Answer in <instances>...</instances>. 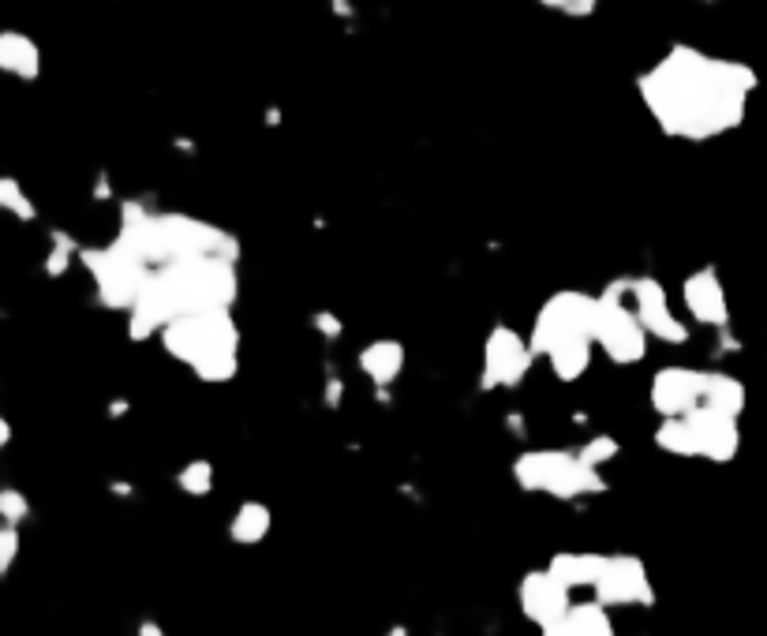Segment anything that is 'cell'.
<instances>
[{"label": "cell", "mask_w": 767, "mask_h": 636, "mask_svg": "<svg viewBox=\"0 0 767 636\" xmlns=\"http://www.w3.org/2000/svg\"><path fill=\"white\" fill-rule=\"evenodd\" d=\"M756 87L760 76L753 64L708 57L697 46H670L667 57L637 79V95L656 128L685 142H708L741 128Z\"/></svg>", "instance_id": "6da1fadb"}, {"label": "cell", "mask_w": 767, "mask_h": 636, "mask_svg": "<svg viewBox=\"0 0 767 636\" xmlns=\"http://www.w3.org/2000/svg\"><path fill=\"white\" fill-rule=\"evenodd\" d=\"M240 300V270L229 259H188L150 274L139 304L128 311V337L136 345L161 337L166 326L188 315L232 311Z\"/></svg>", "instance_id": "7a4b0ae2"}, {"label": "cell", "mask_w": 767, "mask_h": 636, "mask_svg": "<svg viewBox=\"0 0 767 636\" xmlns=\"http://www.w3.org/2000/svg\"><path fill=\"white\" fill-rule=\"evenodd\" d=\"M112 240H120L142 266L161 270L188 259H229L240 262V240L229 229L213 221H202L196 213L180 210H150L142 199L120 202V229Z\"/></svg>", "instance_id": "3957f363"}, {"label": "cell", "mask_w": 767, "mask_h": 636, "mask_svg": "<svg viewBox=\"0 0 767 636\" xmlns=\"http://www.w3.org/2000/svg\"><path fill=\"white\" fill-rule=\"evenodd\" d=\"M161 348L169 360L191 367L207 386H225L240 375V326L232 311L177 318L161 334Z\"/></svg>", "instance_id": "277c9868"}, {"label": "cell", "mask_w": 767, "mask_h": 636, "mask_svg": "<svg viewBox=\"0 0 767 636\" xmlns=\"http://www.w3.org/2000/svg\"><path fill=\"white\" fill-rule=\"evenodd\" d=\"M514 479L525 495H547L558 501L599 498L610 490L596 468L580 465L577 449H525L514 460Z\"/></svg>", "instance_id": "5b68a950"}, {"label": "cell", "mask_w": 767, "mask_h": 636, "mask_svg": "<svg viewBox=\"0 0 767 636\" xmlns=\"http://www.w3.org/2000/svg\"><path fill=\"white\" fill-rule=\"evenodd\" d=\"M79 262L87 266V274L94 277L98 304L109 311H131L139 304L142 289L150 285V266H142L120 240H109L101 248H83Z\"/></svg>", "instance_id": "8992f818"}, {"label": "cell", "mask_w": 767, "mask_h": 636, "mask_svg": "<svg viewBox=\"0 0 767 636\" xmlns=\"http://www.w3.org/2000/svg\"><path fill=\"white\" fill-rule=\"evenodd\" d=\"M596 318H599V296H588L580 289H561L539 307L536 322H531L528 348L531 356H547L561 341H596Z\"/></svg>", "instance_id": "52a82bcc"}, {"label": "cell", "mask_w": 767, "mask_h": 636, "mask_svg": "<svg viewBox=\"0 0 767 636\" xmlns=\"http://www.w3.org/2000/svg\"><path fill=\"white\" fill-rule=\"evenodd\" d=\"M629 296V277H618L599 292V318H596V345L610 364L632 367L648 356V330L640 326Z\"/></svg>", "instance_id": "ba28073f"}, {"label": "cell", "mask_w": 767, "mask_h": 636, "mask_svg": "<svg viewBox=\"0 0 767 636\" xmlns=\"http://www.w3.org/2000/svg\"><path fill=\"white\" fill-rule=\"evenodd\" d=\"M531 364H536V356L528 348V337L517 334L514 326L498 322L484 341V378H479V389H487V394L490 389H517L528 378Z\"/></svg>", "instance_id": "9c48e42d"}, {"label": "cell", "mask_w": 767, "mask_h": 636, "mask_svg": "<svg viewBox=\"0 0 767 636\" xmlns=\"http://www.w3.org/2000/svg\"><path fill=\"white\" fill-rule=\"evenodd\" d=\"M599 607H656V584L637 554H607L596 580Z\"/></svg>", "instance_id": "30bf717a"}, {"label": "cell", "mask_w": 767, "mask_h": 636, "mask_svg": "<svg viewBox=\"0 0 767 636\" xmlns=\"http://www.w3.org/2000/svg\"><path fill=\"white\" fill-rule=\"evenodd\" d=\"M704 397H708V371L704 367H681V364H670L656 371L648 389V401L663 419H685L689 413L704 408Z\"/></svg>", "instance_id": "8fae6325"}, {"label": "cell", "mask_w": 767, "mask_h": 636, "mask_svg": "<svg viewBox=\"0 0 767 636\" xmlns=\"http://www.w3.org/2000/svg\"><path fill=\"white\" fill-rule=\"evenodd\" d=\"M629 300H632V311L640 318V326L648 330V337H656L663 345L689 341V326L674 315L670 296L663 289L659 277H629Z\"/></svg>", "instance_id": "7c38bea8"}, {"label": "cell", "mask_w": 767, "mask_h": 636, "mask_svg": "<svg viewBox=\"0 0 767 636\" xmlns=\"http://www.w3.org/2000/svg\"><path fill=\"white\" fill-rule=\"evenodd\" d=\"M517 603H520V614H525L539 633H547L566 622V614L572 610V592L561 588L547 569H531L520 577Z\"/></svg>", "instance_id": "4fadbf2b"}, {"label": "cell", "mask_w": 767, "mask_h": 636, "mask_svg": "<svg viewBox=\"0 0 767 636\" xmlns=\"http://www.w3.org/2000/svg\"><path fill=\"white\" fill-rule=\"evenodd\" d=\"M681 300L685 311L697 318L700 326H711V330H730V300H726L723 277L715 266H700L681 281Z\"/></svg>", "instance_id": "5bb4252c"}, {"label": "cell", "mask_w": 767, "mask_h": 636, "mask_svg": "<svg viewBox=\"0 0 767 636\" xmlns=\"http://www.w3.org/2000/svg\"><path fill=\"white\" fill-rule=\"evenodd\" d=\"M685 424L693 427L697 438V457L711 460V465H730L741 449V427L734 416H723L715 408H697L685 416Z\"/></svg>", "instance_id": "9a60e30c"}, {"label": "cell", "mask_w": 767, "mask_h": 636, "mask_svg": "<svg viewBox=\"0 0 767 636\" xmlns=\"http://www.w3.org/2000/svg\"><path fill=\"white\" fill-rule=\"evenodd\" d=\"M0 71L23 83H34L42 76V49L34 38L19 34V30H0Z\"/></svg>", "instance_id": "2e32d148"}, {"label": "cell", "mask_w": 767, "mask_h": 636, "mask_svg": "<svg viewBox=\"0 0 767 636\" xmlns=\"http://www.w3.org/2000/svg\"><path fill=\"white\" fill-rule=\"evenodd\" d=\"M356 364H360V371L375 382V389H386L405 371V345L394 341V337H378V341L360 348Z\"/></svg>", "instance_id": "e0dca14e"}, {"label": "cell", "mask_w": 767, "mask_h": 636, "mask_svg": "<svg viewBox=\"0 0 767 636\" xmlns=\"http://www.w3.org/2000/svg\"><path fill=\"white\" fill-rule=\"evenodd\" d=\"M602 558L607 554H588V550H561L547 562V573L555 577L566 592L577 588H596L599 573H602Z\"/></svg>", "instance_id": "ac0fdd59"}, {"label": "cell", "mask_w": 767, "mask_h": 636, "mask_svg": "<svg viewBox=\"0 0 767 636\" xmlns=\"http://www.w3.org/2000/svg\"><path fill=\"white\" fill-rule=\"evenodd\" d=\"M273 528V509L266 501H243L229 520V539L237 547H259Z\"/></svg>", "instance_id": "d6986e66"}, {"label": "cell", "mask_w": 767, "mask_h": 636, "mask_svg": "<svg viewBox=\"0 0 767 636\" xmlns=\"http://www.w3.org/2000/svg\"><path fill=\"white\" fill-rule=\"evenodd\" d=\"M558 636H618L614 633V622L607 607H599L596 599L591 603H572V610L566 614V622L555 629Z\"/></svg>", "instance_id": "ffe728a7"}, {"label": "cell", "mask_w": 767, "mask_h": 636, "mask_svg": "<svg viewBox=\"0 0 767 636\" xmlns=\"http://www.w3.org/2000/svg\"><path fill=\"white\" fill-rule=\"evenodd\" d=\"M745 401H749V394H745V386L738 378L726 371H708V397H704V408H715V413H723V416L741 419Z\"/></svg>", "instance_id": "44dd1931"}, {"label": "cell", "mask_w": 767, "mask_h": 636, "mask_svg": "<svg viewBox=\"0 0 767 636\" xmlns=\"http://www.w3.org/2000/svg\"><path fill=\"white\" fill-rule=\"evenodd\" d=\"M591 345L596 341H561L547 352V364L558 382H577L591 364Z\"/></svg>", "instance_id": "7402d4cb"}, {"label": "cell", "mask_w": 767, "mask_h": 636, "mask_svg": "<svg viewBox=\"0 0 767 636\" xmlns=\"http://www.w3.org/2000/svg\"><path fill=\"white\" fill-rule=\"evenodd\" d=\"M79 251H83V244H79L71 232L49 229V251H46V259H42L46 277H64L71 270V262L79 259Z\"/></svg>", "instance_id": "603a6c76"}, {"label": "cell", "mask_w": 767, "mask_h": 636, "mask_svg": "<svg viewBox=\"0 0 767 636\" xmlns=\"http://www.w3.org/2000/svg\"><path fill=\"white\" fill-rule=\"evenodd\" d=\"M656 446L670 457H697V438L685 419H663L656 427Z\"/></svg>", "instance_id": "cb8c5ba5"}, {"label": "cell", "mask_w": 767, "mask_h": 636, "mask_svg": "<svg viewBox=\"0 0 767 636\" xmlns=\"http://www.w3.org/2000/svg\"><path fill=\"white\" fill-rule=\"evenodd\" d=\"M0 210L4 213H12L16 221H23L30 225L38 218V207H34V199L23 191V183H19L16 177H0Z\"/></svg>", "instance_id": "d4e9b609"}, {"label": "cell", "mask_w": 767, "mask_h": 636, "mask_svg": "<svg viewBox=\"0 0 767 636\" xmlns=\"http://www.w3.org/2000/svg\"><path fill=\"white\" fill-rule=\"evenodd\" d=\"M177 487L191 498H207L213 490V465L210 460H188V465L177 471Z\"/></svg>", "instance_id": "484cf974"}, {"label": "cell", "mask_w": 767, "mask_h": 636, "mask_svg": "<svg viewBox=\"0 0 767 636\" xmlns=\"http://www.w3.org/2000/svg\"><path fill=\"white\" fill-rule=\"evenodd\" d=\"M621 454V446H618V438H610V435H591L585 446L577 449V457H580V465H588V468H602V465H610L614 457Z\"/></svg>", "instance_id": "4316f807"}, {"label": "cell", "mask_w": 767, "mask_h": 636, "mask_svg": "<svg viewBox=\"0 0 767 636\" xmlns=\"http://www.w3.org/2000/svg\"><path fill=\"white\" fill-rule=\"evenodd\" d=\"M30 517V498L19 487H0V525L19 528Z\"/></svg>", "instance_id": "83f0119b"}, {"label": "cell", "mask_w": 767, "mask_h": 636, "mask_svg": "<svg viewBox=\"0 0 767 636\" xmlns=\"http://www.w3.org/2000/svg\"><path fill=\"white\" fill-rule=\"evenodd\" d=\"M19 550H23V536H19V528H12V525H0V580H4L8 573L16 569Z\"/></svg>", "instance_id": "f1b7e54d"}, {"label": "cell", "mask_w": 767, "mask_h": 636, "mask_svg": "<svg viewBox=\"0 0 767 636\" xmlns=\"http://www.w3.org/2000/svg\"><path fill=\"white\" fill-rule=\"evenodd\" d=\"M311 326H315V334L326 337V341H341V337H345V322L333 311H315Z\"/></svg>", "instance_id": "f546056e"}, {"label": "cell", "mask_w": 767, "mask_h": 636, "mask_svg": "<svg viewBox=\"0 0 767 636\" xmlns=\"http://www.w3.org/2000/svg\"><path fill=\"white\" fill-rule=\"evenodd\" d=\"M544 8L550 12H561L569 19H585V16H596V0H547Z\"/></svg>", "instance_id": "4dcf8cb0"}, {"label": "cell", "mask_w": 767, "mask_h": 636, "mask_svg": "<svg viewBox=\"0 0 767 636\" xmlns=\"http://www.w3.org/2000/svg\"><path fill=\"white\" fill-rule=\"evenodd\" d=\"M322 401H326V408H341V401H345V382L337 375H326Z\"/></svg>", "instance_id": "1f68e13d"}, {"label": "cell", "mask_w": 767, "mask_h": 636, "mask_svg": "<svg viewBox=\"0 0 767 636\" xmlns=\"http://www.w3.org/2000/svg\"><path fill=\"white\" fill-rule=\"evenodd\" d=\"M109 199H112L109 172H98V177H94V202H109Z\"/></svg>", "instance_id": "d6a6232c"}, {"label": "cell", "mask_w": 767, "mask_h": 636, "mask_svg": "<svg viewBox=\"0 0 767 636\" xmlns=\"http://www.w3.org/2000/svg\"><path fill=\"white\" fill-rule=\"evenodd\" d=\"M136 636H166V629H161V625L153 622V618H147V622H139V633Z\"/></svg>", "instance_id": "836d02e7"}, {"label": "cell", "mask_w": 767, "mask_h": 636, "mask_svg": "<svg viewBox=\"0 0 767 636\" xmlns=\"http://www.w3.org/2000/svg\"><path fill=\"white\" fill-rule=\"evenodd\" d=\"M8 446H12V424L0 416V449H8Z\"/></svg>", "instance_id": "e575fe53"}, {"label": "cell", "mask_w": 767, "mask_h": 636, "mask_svg": "<svg viewBox=\"0 0 767 636\" xmlns=\"http://www.w3.org/2000/svg\"><path fill=\"white\" fill-rule=\"evenodd\" d=\"M128 413V401H124V397H120V401H112L109 405V416H124Z\"/></svg>", "instance_id": "d590c367"}, {"label": "cell", "mask_w": 767, "mask_h": 636, "mask_svg": "<svg viewBox=\"0 0 767 636\" xmlns=\"http://www.w3.org/2000/svg\"><path fill=\"white\" fill-rule=\"evenodd\" d=\"M333 12H341V19L352 16V4H345V0H333Z\"/></svg>", "instance_id": "8d00e7d4"}, {"label": "cell", "mask_w": 767, "mask_h": 636, "mask_svg": "<svg viewBox=\"0 0 767 636\" xmlns=\"http://www.w3.org/2000/svg\"><path fill=\"white\" fill-rule=\"evenodd\" d=\"M506 424L517 430V438H520V430H525V424H520V416H506Z\"/></svg>", "instance_id": "74e56055"}, {"label": "cell", "mask_w": 767, "mask_h": 636, "mask_svg": "<svg viewBox=\"0 0 767 636\" xmlns=\"http://www.w3.org/2000/svg\"><path fill=\"white\" fill-rule=\"evenodd\" d=\"M128 490H131L128 484H112V495H120V498H128Z\"/></svg>", "instance_id": "f35d334b"}, {"label": "cell", "mask_w": 767, "mask_h": 636, "mask_svg": "<svg viewBox=\"0 0 767 636\" xmlns=\"http://www.w3.org/2000/svg\"><path fill=\"white\" fill-rule=\"evenodd\" d=\"M386 636H408V629H405V625H394V629L386 633Z\"/></svg>", "instance_id": "ab89813d"}]
</instances>
